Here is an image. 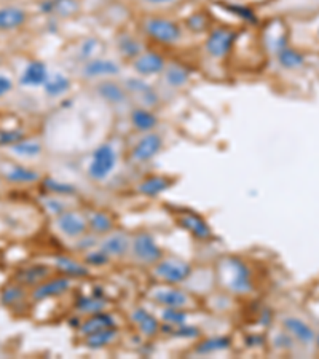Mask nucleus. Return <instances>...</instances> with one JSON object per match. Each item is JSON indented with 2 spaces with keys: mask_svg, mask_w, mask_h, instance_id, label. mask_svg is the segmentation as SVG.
Returning <instances> with one entry per match:
<instances>
[{
  "mask_svg": "<svg viewBox=\"0 0 319 359\" xmlns=\"http://www.w3.org/2000/svg\"><path fill=\"white\" fill-rule=\"evenodd\" d=\"M161 321H163L165 325L171 326L184 325L187 321L185 308H165V310L161 311Z\"/></svg>",
  "mask_w": 319,
  "mask_h": 359,
  "instance_id": "44",
  "label": "nucleus"
},
{
  "mask_svg": "<svg viewBox=\"0 0 319 359\" xmlns=\"http://www.w3.org/2000/svg\"><path fill=\"white\" fill-rule=\"evenodd\" d=\"M24 138H26V136L19 130L0 131V145H8V147H12L13 144L19 143V141H23Z\"/></svg>",
  "mask_w": 319,
  "mask_h": 359,
  "instance_id": "48",
  "label": "nucleus"
},
{
  "mask_svg": "<svg viewBox=\"0 0 319 359\" xmlns=\"http://www.w3.org/2000/svg\"><path fill=\"white\" fill-rule=\"evenodd\" d=\"M119 337V331L115 327H107V329L88 334L85 336V345H87L90 350H101V348L109 347L110 343H114Z\"/></svg>",
  "mask_w": 319,
  "mask_h": 359,
  "instance_id": "34",
  "label": "nucleus"
},
{
  "mask_svg": "<svg viewBox=\"0 0 319 359\" xmlns=\"http://www.w3.org/2000/svg\"><path fill=\"white\" fill-rule=\"evenodd\" d=\"M56 227L59 234H63L70 240H77L87 234V232H90L87 214H82V212L72 209H68L63 214L56 216Z\"/></svg>",
  "mask_w": 319,
  "mask_h": 359,
  "instance_id": "13",
  "label": "nucleus"
},
{
  "mask_svg": "<svg viewBox=\"0 0 319 359\" xmlns=\"http://www.w3.org/2000/svg\"><path fill=\"white\" fill-rule=\"evenodd\" d=\"M28 13L19 7H3L0 8V30L19 29L26 23Z\"/></svg>",
  "mask_w": 319,
  "mask_h": 359,
  "instance_id": "30",
  "label": "nucleus"
},
{
  "mask_svg": "<svg viewBox=\"0 0 319 359\" xmlns=\"http://www.w3.org/2000/svg\"><path fill=\"white\" fill-rule=\"evenodd\" d=\"M50 75V70L47 68V64L42 63V61H30L26 65V69L23 70L21 82L23 87H43V83L47 82Z\"/></svg>",
  "mask_w": 319,
  "mask_h": 359,
  "instance_id": "22",
  "label": "nucleus"
},
{
  "mask_svg": "<svg viewBox=\"0 0 319 359\" xmlns=\"http://www.w3.org/2000/svg\"><path fill=\"white\" fill-rule=\"evenodd\" d=\"M160 331L173 338H185V340H194V338H198L201 336V331L198 329V327L185 325V322L179 326L163 325V326H160Z\"/></svg>",
  "mask_w": 319,
  "mask_h": 359,
  "instance_id": "39",
  "label": "nucleus"
},
{
  "mask_svg": "<svg viewBox=\"0 0 319 359\" xmlns=\"http://www.w3.org/2000/svg\"><path fill=\"white\" fill-rule=\"evenodd\" d=\"M70 287H72V278L65 275L58 278H50V280L40 283L39 286L34 287L32 300L42 302L47 299H53V297L63 296L65 291L70 289Z\"/></svg>",
  "mask_w": 319,
  "mask_h": 359,
  "instance_id": "16",
  "label": "nucleus"
},
{
  "mask_svg": "<svg viewBox=\"0 0 319 359\" xmlns=\"http://www.w3.org/2000/svg\"><path fill=\"white\" fill-rule=\"evenodd\" d=\"M168 61L163 54L154 52V50H144L138 58L131 61V69L134 70L136 75L139 77L149 79V77H160L163 72Z\"/></svg>",
  "mask_w": 319,
  "mask_h": 359,
  "instance_id": "11",
  "label": "nucleus"
},
{
  "mask_svg": "<svg viewBox=\"0 0 319 359\" xmlns=\"http://www.w3.org/2000/svg\"><path fill=\"white\" fill-rule=\"evenodd\" d=\"M94 94L98 98L105 103L110 107L115 110H120V112L128 114L131 107H133V103H131V98L126 91L123 82L116 79H107V80H101V82L93 83Z\"/></svg>",
  "mask_w": 319,
  "mask_h": 359,
  "instance_id": "6",
  "label": "nucleus"
},
{
  "mask_svg": "<svg viewBox=\"0 0 319 359\" xmlns=\"http://www.w3.org/2000/svg\"><path fill=\"white\" fill-rule=\"evenodd\" d=\"M220 273L225 287L231 294L246 296L254 289V283H252L249 267H247L246 262L240 259V257L230 256L222 260Z\"/></svg>",
  "mask_w": 319,
  "mask_h": 359,
  "instance_id": "3",
  "label": "nucleus"
},
{
  "mask_svg": "<svg viewBox=\"0 0 319 359\" xmlns=\"http://www.w3.org/2000/svg\"><path fill=\"white\" fill-rule=\"evenodd\" d=\"M177 222H179L182 229L189 232L190 235H194L196 240L205 241V240H209L212 236V230L211 227L207 225V222L194 211L182 209L179 214H177Z\"/></svg>",
  "mask_w": 319,
  "mask_h": 359,
  "instance_id": "17",
  "label": "nucleus"
},
{
  "mask_svg": "<svg viewBox=\"0 0 319 359\" xmlns=\"http://www.w3.org/2000/svg\"><path fill=\"white\" fill-rule=\"evenodd\" d=\"M316 342H318V345H319V334L316 336Z\"/></svg>",
  "mask_w": 319,
  "mask_h": 359,
  "instance_id": "51",
  "label": "nucleus"
},
{
  "mask_svg": "<svg viewBox=\"0 0 319 359\" xmlns=\"http://www.w3.org/2000/svg\"><path fill=\"white\" fill-rule=\"evenodd\" d=\"M282 326H285V329L291 334V337L297 338V340L303 343V345H310V343L316 340L315 331H313L305 321L298 320V318H294V316L285 318V320H282Z\"/></svg>",
  "mask_w": 319,
  "mask_h": 359,
  "instance_id": "25",
  "label": "nucleus"
},
{
  "mask_svg": "<svg viewBox=\"0 0 319 359\" xmlns=\"http://www.w3.org/2000/svg\"><path fill=\"white\" fill-rule=\"evenodd\" d=\"M85 260H87V264L93 265V267H103L105 264H109L110 262V257L105 254L103 249H91L87 252V256H85Z\"/></svg>",
  "mask_w": 319,
  "mask_h": 359,
  "instance_id": "47",
  "label": "nucleus"
},
{
  "mask_svg": "<svg viewBox=\"0 0 319 359\" xmlns=\"http://www.w3.org/2000/svg\"><path fill=\"white\" fill-rule=\"evenodd\" d=\"M230 347H231L230 337L216 336V337H209V338H205V340H201L198 345L195 347V353L201 356H207V355H214V353L229 350Z\"/></svg>",
  "mask_w": 319,
  "mask_h": 359,
  "instance_id": "33",
  "label": "nucleus"
},
{
  "mask_svg": "<svg viewBox=\"0 0 319 359\" xmlns=\"http://www.w3.org/2000/svg\"><path fill=\"white\" fill-rule=\"evenodd\" d=\"M318 35H319V29H318Z\"/></svg>",
  "mask_w": 319,
  "mask_h": 359,
  "instance_id": "53",
  "label": "nucleus"
},
{
  "mask_svg": "<svg viewBox=\"0 0 319 359\" xmlns=\"http://www.w3.org/2000/svg\"><path fill=\"white\" fill-rule=\"evenodd\" d=\"M273 343H275L276 348H291L292 347L291 334L289 332H280L275 337V340H273Z\"/></svg>",
  "mask_w": 319,
  "mask_h": 359,
  "instance_id": "49",
  "label": "nucleus"
},
{
  "mask_svg": "<svg viewBox=\"0 0 319 359\" xmlns=\"http://www.w3.org/2000/svg\"><path fill=\"white\" fill-rule=\"evenodd\" d=\"M5 176L13 184H32V182H37L40 179L37 171L23 165H13Z\"/></svg>",
  "mask_w": 319,
  "mask_h": 359,
  "instance_id": "37",
  "label": "nucleus"
},
{
  "mask_svg": "<svg viewBox=\"0 0 319 359\" xmlns=\"http://www.w3.org/2000/svg\"><path fill=\"white\" fill-rule=\"evenodd\" d=\"M0 265H2V254H0Z\"/></svg>",
  "mask_w": 319,
  "mask_h": 359,
  "instance_id": "52",
  "label": "nucleus"
},
{
  "mask_svg": "<svg viewBox=\"0 0 319 359\" xmlns=\"http://www.w3.org/2000/svg\"><path fill=\"white\" fill-rule=\"evenodd\" d=\"M165 147L163 136L156 131L139 134L130 150V160L136 165H145L155 158Z\"/></svg>",
  "mask_w": 319,
  "mask_h": 359,
  "instance_id": "9",
  "label": "nucleus"
},
{
  "mask_svg": "<svg viewBox=\"0 0 319 359\" xmlns=\"http://www.w3.org/2000/svg\"><path fill=\"white\" fill-rule=\"evenodd\" d=\"M139 26L145 37L165 47H174L184 39V28L163 14H145Z\"/></svg>",
  "mask_w": 319,
  "mask_h": 359,
  "instance_id": "1",
  "label": "nucleus"
},
{
  "mask_svg": "<svg viewBox=\"0 0 319 359\" xmlns=\"http://www.w3.org/2000/svg\"><path fill=\"white\" fill-rule=\"evenodd\" d=\"M271 53L275 54L278 64L286 70H297L303 68V64H305V57H303L300 52H297V50L291 48L287 43L276 48L275 52Z\"/></svg>",
  "mask_w": 319,
  "mask_h": 359,
  "instance_id": "28",
  "label": "nucleus"
},
{
  "mask_svg": "<svg viewBox=\"0 0 319 359\" xmlns=\"http://www.w3.org/2000/svg\"><path fill=\"white\" fill-rule=\"evenodd\" d=\"M13 90V82L10 77H5L3 74H0V98L5 94H8Z\"/></svg>",
  "mask_w": 319,
  "mask_h": 359,
  "instance_id": "50",
  "label": "nucleus"
},
{
  "mask_svg": "<svg viewBox=\"0 0 319 359\" xmlns=\"http://www.w3.org/2000/svg\"><path fill=\"white\" fill-rule=\"evenodd\" d=\"M54 267L63 273V275L69 278H85L90 275V270L87 269V265L80 264L79 260L70 259V257L59 256L54 259Z\"/></svg>",
  "mask_w": 319,
  "mask_h": 359,
  "instance_id": "35",
  "label": "nucleus"
},
{
  "mask_svg": "<svg viewBox=\"0 0 319 359\" xmlns=\"http://www.w3.org/2000/svg\"><path fill=\"white\" fill-rule=\"evenodd\" d=\"M211 21L209 17L203 12H196L192 14V17L187 18L185 21V29H189L190 32L194 34H203V32H209L211 30Z\"/></svg>",
  "mask_w": 319,
  "mask_h": 359,
  "instance_id": "41",
  "label": "nucleus"
},
{
  "mask_svg": "<svg viewBox=\"0 0 319 359\" xmlns=\"http://www.w3.org/2000/svg\"><path fill=\"white\" fill-rule=\"evenodd\" d=\"M40 12L56 18H72L80 12L79 0H42Z\"/></svg>",
  "mask_w": 319,
  "mask_h": 359,
  "instance_id": "21",
  "label": "nucleus"
},
{
  "mask_svg": "<svg viewBox=\"0 0 319 359\" xmlns=\"http://www.w3.org/2000/svg\"><path fill=\"white\" fill-rule=\"evenodd\" d=\"M50 276V269L47 265H29L24 267V269L18 270L17 280L18 285L21 286H39L40 283H43L45 280H48Z\"/></svg>",
  "mask_w": 319,
  "mask_h": 359,
  "instance_id": "27",
  "label": "nucleus"
},
{
  "mask_svg": "<svg viewBox=\"0 0 319 359\" xmlns=\"http://www.w3.org/2000/svg\"><path fill=\"white\" fill-rule=\"evenodd\" d=\"M107 308V300L104 299L101 294L93 296H82L79 297L77 302H75V310L82 315H94V313L104 311Z\"/></svg>",
  "mask_w": 319,
  "mask_h": 359,
  "instance_id": "36",
  "label": "nucleus"
},
{
  "mask_svg": "<svg viewBox=\"0 0 319 359\" xmlns=\"http://www.w3.org/2000/svg\"><path fill=\"white\" fill-rule=\"evenodd\" d=\"M70 88H72V80L63 72H50L47 82L42 87L43 94H47L52 99L63 98L69 93Z\"/></svg>",
  "mask_w": 319,
  "mask_h": 359,
  "instance_id": "23",
  "label": "nucleus"
},
{
  "mask_svg": "<svg viewBox=\"0 0 319 359\" xmlns=\"http://www.w3.org/2000/svg\"><path fill=\"white\" fill-rule=\"evenodd\" d=\"M42 203L45 206V209H47L50 214H53V216H59V214H63L64 211H68V208H65V201L63 200V196L50 194L48 196H43Z\"/></svg>",
  "mask_w": 319,
  "mask_h": 359,
  "instance_id": "45",
  "label": "nucleus"
},
{
  "mask_svg": "<svg viewBox=\"0 0 319 359\" xmlns=\"http://www.w3.org/2000/svg\"><path fill=\"white\" fill-rule=\"evenodd\" d=\"M131 236L126 232L112 230L110 234L101 236L99 249H103L110 259H121L130 254Z\"/></svg>",
  "mask_w": 319,
  "mask_h": 359,
  "instance_id": "14",
  "label": "nucleus"
},
{
  "mask_svg": "<svg viewBox=\"0 0 319 359\" xmlns=\"http://www.w3.org/2000/svg\"><path fill=\"white\" fill-rule=\"evenodd\" d=\"M87 220H88V230L91 234L98 236H104L110 234L112 230H115L114 217L105 211H101V209L90 211L87 214Z\"/></svg>",
  "mask_w": 319,
  "mask_h": 359,
  "instance_id": "24",
  "label": "nucleus"
},
{
  "mask_svg": "<svg viewBox=\"0 0 319 359\" xmlns=\"http://www.w3.org/2000/svg\"><path fill=\"white\" fill-rule=\"evenodd\" d=\"M161 85L169 91H181L189 87L192 72L187 65L181 63H168L160 75Z\"/></svg>",
  "mask_w": 319,
  "mask_h": 359,
  "instance_id": "15",
  "label": "nucleus"
},
{
  "mask_svg": "<svg viewBox=\"0 0 319 359\" xmlns=\"http://www.w3.org/2000/svg\"><path fill=\"white\" fill-rule=\"evenodd\" d=\"M130 254L141 265H155L163 259V251L156 245L154 236L147 232H139L131 238Z\"/></svg>",
  "mask_w": 319,
  "mask_h": 359,
  "instance_id": "10",
  "label": "nucleus"
},
{
  "mask_svg": "<svg viewBox=\"0 0 319 359\" xmlns=\"http://www.w3.org/2000/svg\"><path fill=\"white\" fill-rule=\"evenodd\" d=\"M121 82H123L126 91H128L133 105L155 110L161 104L160 91L154 85L147 82V79L133 75V77L123 79Z\"/></svg>",
  "mask_w": 319,
  "mask_h": 359,
  "instance_id": "7",
  "label": "nucleus"
},
{
  "mask_svg": "<svg viewBox=\"0 0 319 359\" xmlns=\"http://www.w3.org/2000/svg\"><path fill=\"white\" fill-rule=\"evenodd\" d=\"M267 7L276 12H292L294 14H298L307 10L315 12L319 8V0H271Z\"/></svg>",
  "mask_w": 319,
  "mask_h": 359,
  "instance_id": "29",
  "label": "nucleus"
},
{
  "mask_svg": "<svg viewBox=\"0 0 319 359\" xmlns=\"http://www.w3.org/2000/svg\"><path fill=\"white\" fill-rule=\"evenodd\" d=\"M121 74V64L114 58H107L104 54L96 57L82 64H77V75L82 80L96 83L101 80L116 79Z\"/></svg>",
  "mask_w": 319,
  "mask_h": 359,
  "instance_id": "5",
  "label": "nucleus"
},
{
  "mask_svg": "<svg viewBox=\"0 0 319 359\" xmlns=\"http://www.w3.org/2000/svg\"><path fill=\"white\" fill-rule=\"evenodd\" d=\"M173 184V179L166 178V176H150V178H145L138 185V194L144 196H158L160 194L171 189Z\"/></svg>",
  "mask_w": 319,
  "mask_h": 359,
  "instance_id": "31",
  "label": "nucleus"
},
{
  "mask_svg": "<svg viewBox=\"0 0 319 359\" xmlns=\"http://www.w3.org/2000/svg\"><path fill=\"white\" fill-rule=\"evenodd\" d=\"M150 299L163 308H187L194 303L189 292L177 289L174 285L154 287L150 291Z\"/></svg>",
  "mask_w": 319,
  "mask_h": 359,
  "instance_id": "12",
  "label": "nucleus"
},
{
  "mask_svg": "<svg viewBox=\"0 0 319 359\" xmlns=\"http://www.w3.org/2000/svg\"><path fill=\"white\" fill-rule=\"evenodd\" d=\"M130 123L133 126V130L138 134L150 133V131H156L158 126V115L155 114L154 109L139 107V105H133L128 112Z\"/></svg>",
  "mask_w": 319,
  "mask_h": 359,
  "instance_id": "19",
  "label": "nucleus"
},
{
  "mask_svg": "<svg viewBox=\"0 0 319 359\" xmlns=\"http://www.w3.org/2000/svg\"><path fill=\"white\" fill-rule=\"evenodd\" d=\"M10 150L17 156H19V158H37V156L42 154V144L35 139L24 138L23 141H19V143L13 144Z\"/></svg>",
  "mask_w": 319,
  "mask_h": 359,
  "instance_id": "38",
  "label": "nucleus"
},
{
  "mask_svg": "<svg viewBox=\"0 0 319 359\" xmlns=\"http://www.w3.org/2000/svg\"><path fill=\"white\" fill-rule=\"evenodd\" d=\"M115 326L116 322L112 315L99 311V313H94V315H90L88 320L80 325V334H82V336H88V334L107 329V327H115Z\"/></svg>",
  "mask_w": 319,
  "mask_h": 359,
  "instance_id": "32",
  "label": "nucleus"
},
{
  "mask_svg": "<svg viewBox=\"0 0 319 359\" xmlns=\"http://www.w3.org/2000/svg\"><path fill=\"white\" fill-rule=\"evenodd\" d=\"M134 2L147 10H152V12H163V10L179 7L184 0H134Z\"/></svg>",
  "mask_w": 319,
  "mask_h": 359,
  "instance_id": "42",
  "label": "nucleus"
},
{
  "mask_svg": "<svg viewBox=\"0 0 319 359\" xmlns=\"http://www.w3.org/2000/svg\"><path fill=\"white\" fill-rule=\"evenodd\" d=\"M192 265L189 262L177 259V257H166L155 264L154 276L165 285H181L187 281L192 275Z\"/></svg>",
  "mask_w": 319,
  "mask_h": 359,
  "instance_id": "8",
  "label": "nucleus"
},
{
  "mask_svg": "<svg viewBox=\"0 0 319 359\" xmlns=\"http://www.w3.org/2000/svg\"><path fill=\"white\" fill-rule=\"evenodd\" d=\"M104 52V43L99 37L90 35V37H83L80 42L74 47V52L70 57L77 64H82L85 61H90L96 57H101Z\"/></svg>",
  "mask_w": 319,
  "mask_h": 359,
  "instance_id": "20",
  "label": "nucleus"
},
{
  "mask_svg": "<svg viewBox=\"0 0 319 359\" xmlns=\"http://www.w3.org/2000/svg\"><path fill=\"white\" fill-rule=\"evenodd\" d=\"M99 240L101 236L94 235V234H85L80 236V238H77V243H75V249L77 251H82V252H88L91 249H94L96 246H99Z\"/></svg>",
  "mask_w": 319,
  "mask_h": 359,
  "instance_id": "46",
  "label": "nucleus"
},
{
  "mask_svg": "<svg viewBox=\"0 0 319 359\" xmlns=\"http://www.w3.org/2000/svg\"><path fill=\"white\" fill-rule=\"evenodd\" d=\"M115 50L119 53L120 58H123L125 61H133L139 57L141 53L145 50V45L143 40H141L138 35H134L133 32H128V30H123L115 37Z\"/></svg>",
  "mask_w": 319,
  "mask_h": 359,
  "instance_id": "18",
  "label": "nucleus"
},
{
  "mask_svg": "<svg viewBox=\"0 0 319 359\" xmlns=\"http://www.w3.org/2000/svg\"><path fill=\"white\" fill-rule=\"evenodd\" d=\"M238 40V32L231 28H211L203 45V52L212 61H224L231 54Z\"/></svg>",
  "mask_w": 319,
  "mask_h": 359,
  "instance_id": "4",
  "label": "nucleus"
},
{
  "mask_svg": "<svg viewBox=\"0 0 319 359\" xmlns=\"http://www.w3.org/2000/svg\"><path fill=\"white\" fill-rule=\"evenodd\" d=\"M131 321L138 326L141 334L145 337H155L160 332V321L144 308H136L131 311Z\"/></svg>",
  "mask_w": 319,
  "mask_h": 359,
  "instance_id": "26",
  "label": "nucleus"
},
{
  "mask_svg": "<svg viewBox=\"0 0 319 359\" xmlns=\"http://www.w3.org/2000/svg\"><path fill=\"white\" fill-rule=\"evenodd\" d=\"M24 297H26V292H24L21 286H8L3 289L0 299H2V303L5 307H14L18 305Z\"/></svg>",
  "mask_w": 319,
  "mask_h": 359,
  "instance_id": "43",
  "label": "nucleus"
},
{
  "mask_svg": "<svg viewBox=\"0 0 319 359\" xmlns=\"http://www.w3.org/2000/svg\"><path fill=\"white\" fill-rule=\"evenodd\" d=\"M120 161V152L112 141H105L91 152L87 174L93 182H104L115 173Z\"/></svg>",
  "mask_w": 319,
  "mask_h": 359,
  "instance_id": "2",
  "label": "nucleus"
},
{
  "mask_svg": "<svg viewBox=\"0 0 319 359\" xmlns=\"http://www.w3.org/2000/svg\"><path fill=\"white\" fill-rule=\"evenodd\" d=\"M43 187L48 194L52 195H58V196H72L77 194V187L70 182H64V181H58L54 178H47L43 181Z\"/></svg>",
  "mask_w": 319,
  "mask_h": 359,
  "instance_id": "40",
  "label": "nucleus"
}]
</instances>
